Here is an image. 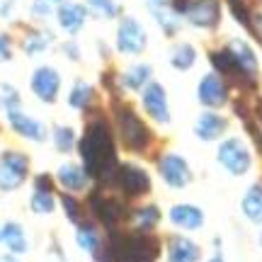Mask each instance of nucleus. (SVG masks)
<instances>
[{"mask_svg": "<svg viewBox=\"0 0 262 262\" xmlns=\"http://www.w3.org/2000/svg\"><path fill=\"white\" fill-rule=\"evenodd\" d=\"M78 150L83 158V168L88 175L97 182H114L119 160H117V146H114L112 131L104 119H95L88 124L83 139L78 141Z\"/></svg>", "mask_w": 262, "mask_h": 262, "instance_id": "nucleus-1", "label": "nucleus"}, {"mask_svg": "<svg viewBox=\"0 0 262 262\" xmlns=\"http://www.w3.org/2000/svg\"><path fill=\"white\" fill-rule=\"evenodd\" d=\"M15 10V0H0V17H10Z\"/></svg>", "mask_w": 262, "mask_h": 262, "instance_id": "nucleus-40", "label": "nucleus"}, {"mask_svg": "<svg viewBox=\"0 0 262 262\" xmlns=\"http://www.w3.org/2000/svg\"><path fill=\"white\" fill-rule=\"evenodd\" d=\"M56 180L66 192L75 194V192L88 189V180H90V175H88V170H85L83 165H78V163H63V165H58Z\"/></svg>", "mask_w": 262, "mask_h": 262, "instance_id": "nucleus-18", "label": "nucleus"}, {"mask_svg": "<svg viewBox=\"0 0 262 262\" xmlns=\"http://www.w3.org/2000/svg\"><path fill=\"white\" fill-rule=\"evenodd\" d=\"M228 5H231V10H233V15L238 22H243L248 29H253V19H250V12H248V8H245L241 0H228Z\"/></svg>", "mask_w": 262, "mask_h": 262, "instance_id": "nucleus-36", "label": "nucleus"}, {"mask_svg": "<svg viewBox=\"0 0 262 262\" xmlns=\"http://www.w3.org/2000/svg\"><path fill=\"white\" fill-rule=\"evenodd\" d=\"M257 29H260V37H262V12L257 15Z\"/></svg>", "mask_w": 262, "mask_h": 262, "instance_id": "nucleus-42", "label": "nucleus"}, {"mask_svg": "<svg viewBox=\"0 0 262 262\" xmlns=\"http://www.w3.org/2000/svg\"><path fill=\"white\" fill-rule=\"evenodd\" d=\"M114 119H117V129H119V136H122L124 146L129 150L141 153V150H146L150 146L148 126L143 124V119L131 107H117Z\"/></svg>", "mask_w": 262, "mask_h": 262, "instance_id": "nucleus-3", "label": "nucleus"}, {"mask_svg": "<svg viewBox=\"0 0 262 262\" xmlns=\"http://www.w3.org/2000/svg\"><path fill=\"white\" fill-rule=\"evenodd\" d=\"M131 224L139 233H150L156 226L160 224V209L156 204H146V206H139L131 211Z\"/></svg>", "mask_w": 262, "mask_h": 262, "instance_id": "nucleus-25", "label": "nucleus"}, {"mask_svg": "<svg viewBox=\"0 0 262 262\" xmlns=\"http://www.w3.org/2000/svg\"><path fill=\"white\" fill-rule=\"evenodd\" d=\"M29 88H32L37 100L54 104L58 100V93H61V73L51 66H39L29 78Z\"/></svg>", "mask_w": 262, "mask_h": 262, "instance_id": "nucleus-9", "label": "nucleus"}, {"mask_svg": "<svg viewBox=\"0 0 262 262\" xmlns=\"http://www.w3.org/2000/svg\"><path fill=\"white\" fill-rule=\"evenodd\" d=\"M228 51L233 54L241 73H243L248 80H253L255 75H257V56H255V51L250 49V44H245L243 39H233V41L228 44Z\"/></svg>", "mask_w": 262, "mask_h": 262, "instance_id": "nucleus-21", "label": "nucleus"}, {"mask_svg": "<svg viewBox=\"0 0 262 262\" xmlns=\"http://www.w3.org/2000/svg\"><path fill=\"white\" fill-rule=\"evenodd\" d=\"M0 243L5 245L8 253H12V255H25L29 250L27 233H25V228L17 221L3 224V228H0Z\"/></svg>", "mask_w": 262, "mask_h": 262, "instance_id": "nucleus-20", "label": "nucleus"}, {"mask_svg": "<svg viewBox=\"0 0 262 262\" xmlns=\"http://www.w3.org/2000/svg\"><path fill=\"white\" fill-rule=\"evenodd\" d=\"M63 54L68 58L78 61V58H80V49H78V44H75V41H66V44H63Z\"/></svg>", "mask_w": 262, "mask_h": 262, "instance_id": "nucleus-39", "label": "nucleus"}, {"mask_svg": "<svg viewBox=\"0 0 262 262\" xmlns=\"http://www.w3.org/2000/svg\"><path fill=\"white\" fill-rule=\"evenodd\" d=\"M194 61H196V51L192 44H178L172 49V54H170V63L178 71H189L194 66Z\"/></svg>", "mask_w": 262, "mask_h": 262, "instance_id": "nucleus-30", "label": "nucleus"}, {"mask_svg": "<svg viewBox=\"0 0 262 262\" xmlns=\"http://www.w3.org/2000/svg\"><path fill=\"white\" fill-rule=\"evenodd\" d=\"M34 189H54V180L49 175H37L34 178Z\"/></svg>", "mask_w": 262, "mask_h": 262, "instance_id": "nucleus-38", "label": "nucleus"}, {"mask_svg": "<svg viewBox=\"0 0 262 262\" xmlns=\"http://www.w3.org/2000/svg\"><path fill=\"white\" fill-rule=\"evenodd\" d=\"M141 102H143V110L153 122L158 124H170V107H168V95H165V88L156 80H150L143 90H141Z\"/></svg>", "mask_w": 262, "mask_h": 262, "instance_id": "nucleus-11", "label": "nucleus"}, {"mask_svg": "<svg viewBox=\"0 0 262 262\" xmlns=\"http://www.w3.org/2000/svg\"><path fill=\"white\" fill-rule=\"evenodd\" d=\"M260 243H262V233H260Z\"/></svg>", "mask_w": 262, "mask_h": 262, "instance_id": "nucleus-45", "label": "nucleus"}, {"mask_svg": "<svg viewBox=\"0 0 262 262\" xmlns=\"http://www.w3.org/2000/svg\"><path fill=\"white\" fill-rule=\"evenodd\" d=\"M5 117H8L10 129L15 131L17 136H22V139H27V141H34V143H44L47 141V136H49L47 124L34 119V117H29L27 112H22V107L8 112Z\"/></svg>", "mask_w": 262, "mask_h": 262, "instance_id": "nucleus-12", "label": "nucleus"}, {"mask_svg": "<svg viewBox=\"0 0 262 262\" xmlns=\"http://www.w3.org/2000/svg\"><path fill=\"white\" fill-rule=\"evenodd\" d=\"M75 243L80 245V250H85L95 262H104V243L95 224L78 221L75 224Z\"/></svg>", "mask_w": 262, "mask_h": 262, "instance_id": "nucleus-14", "label": "nucleus"}, {"mask_svg": "<svg viewBox=\"0 0 262 262\" xmlns=\"http://www.w3.org/2000/svg\"><path fill=\"white\" fill-rule=\"evenodd\" d=\"M243 214L253 221L262 224V185H253L243 196Z\"/></svg>", "mask_w": 262, "mask_h": 262, "instance_id": "nucleus-28", "label": "nucleus"}, {"mask_svg": "<svg viewBox=\"0 0 262 262\" xmlns=\"http://www.w3.org/2000/svg\"><path fill=\"white\" fill-rule=\"evenodd\" d=\"M158 172L163 182L172 189H185L192 182V170H189V163L178 153H165L160 156L158 160Z\"/></svg>", "mask_w": 262, "mask_h": 262, "instance_id": "nucleus-10", "label": "nucleus"}, {"mask_svg": "<svg viewBox=\"0 0 262 262\" xmlns=\"http://www.w3.org/2000/svg\"><path fill=\"white\" fill-rule=\"evenodd\" d=\"M196 97L204 107H221L226 102V83L219 78L216 73H209L199 80V88H196Z\"/></svg>", "mask_w": 262, "mask_h": 262, "instance_id": "nucleus-17", "label": "nucleus"}, {"mask_svg": "<svg viewBox=\"0 0 262 262\" xmlns=\"http://www.w3.org/2000/svg\"><path fill=\"white\" fill-rule=\"evenodd\" d=\"M0 262H17V260H15L12 253H10V255H0Z\"/></svg>", "mask_w": 262, "mask_h": 262, "instance_id": "nucleus-41", "label": "nucleus"}, {"mask_svg": "<svg viewBox=\"0 0 262 262\" xmlns=\"http://www.w3.org/2000/svg\"><path fill=\"white\" fill-rule=\"evenodd\" d=\"M226 126H228V124H226L224 117H219V114H214V112H204V114H199V117H196L194 134L202 141H214V139H219V136L224 134Z\"/></svg>", "mask_w": 262, "mask_h": 262, "instance_id": "nucleus-23", "label": "nucleus"}, {"mask_svg": "<svg viewBox=\"0 0 262 262\" xmlns=\"http://www.w3.org/2000/svg\"><path fill=\"white\" fill-rule=\"evenodd\" d=\"M29 175V158L19 150L0 153V192H15Z\"/></svg>", "mask_w": 262, "mask_h": 262, "instance_id": "nucleus-4", "label": "nucleus"}, {"mask_svg": "<svg viewBox=\"0 0 262 262\" xmlns=\"http://www.w3.org/2000/svg\"><path fill=\"white\" fill-rule=\"evenodd\" d=\"M160 255L158 241L148 233H117L110 231L104 245V262H156Z\"/></svg>", "mask_w": 262, "mask_h": 262, "instance_id": "nucleus-2", "label": "nucleus"}, {"mask_svg": "<svg viewBox=\"0 0 262 262\" xmlns=\"http://www.w3.org/2000/svg\"><path fill=\"white\" fill-rule=\"evenodd\" d=\"M95 100V90L90 83H85V80H75L73 88H71V93H68V107L75 110V112H85Z\"/></svg>", "mask_w": 262, "mask_h": 262, "instance_id": "nucleus-26", "label": "nucleus"}, {"mask_svg": "<svg viewBox=\"0 0 262 262\" xmlns=\"http://www.w3.org/2000/svg\"><path fill=\"white\" fill-rule=\"evenodd\" d=\"M51 44H54V34L49 29H32V32H27V37L22 41V49H25L27 56H39Z\"/></svg>", "mask_w": 262, "mask_h": 262, "instance_id": "nucleus-27", "label": "nucleus"}, {"mask_svg": "<svg viewBox=\"0 0 262 262\" xmlns=\"http://www.w3.org/2000/svg\"><path fill=\"white\" fill-rule=\"evenodd\" d=\"M114 185H119L126 196H143L150 192V178L148 172L136 165V163H124L117 168V175H114Z\"/></svg>", "mask_w": 262, "mask_h": 262, "instance_id": "nucleus-7", "label": "nucleus"}, {"mask_svg": "<svg viewBox=\"0 0 262 262\" xmlns=\"http://www.w3.org/2000/svg\"><path fill=\"white\" fill-rule=\"evenodd\" d=\"M185 15L194 27L214 29L221 19V5H219V0H192L187 3Z\"/></svg>", "mask_w": 262, "mask_h": 262, "instance_id": "nucleus-13", "label": "nucleus"}, {"mask_svg": "<svg viewBox=\"0 0 262 262\" xmlns=\"http://www.w3.org/2000/svg\"><path fill=\"white\" fill-rule=\"evenodd\" d=\"M19 107H22V97H19L17 88L10 83H0V110H3V114L19 110Z\"/></svg>", "mask_w": 262, "mask_h": 262, "instance_id": "nucleus-33", "label": "nucleus"}, {"mask_svg": "<svg viewBox=\"0 0 262 262\" xmlns=\"http://www.w3.org/2000/svg\"><path fill=\"white\" fill-rule=\"evenodd\" d=\"M88 206H90V211L93 216L104 226V228H110L114 231L117 226L122 224V219L126 216V209L119 199H114V196H107L102 192H93L90 199H88Z\"/></svg>", "mask_w": 262, "mask_h": 262, "instance_id": "nucleus-6", "label": "nucleus"}, {"mask_svg": "<svg viewBox=\"0 0 262 262\" xmlns=\"http://www.w3.org/2000/svg\"><path fill=\"white\" fill-rule=\"evenodd\" d=\"M146 8H148L150 17L158 22L160 29H163L168 37L178 34V29H180V12L172 8V3H170V0H146Z\"/></svg>", "mask_w": 262, "mask_h": 262, "instance_id": "nucleus-15", "label": "nucleus"}, {"mask_svg": "<svg viewBox=\"0 0 262 262\" xmlns=\"http://www.w3.org/2000/svg\"><path fill=\"white\" fill-rule=\"evenodd\" d=\"M56 19H58V27L63 29L66 34H78V32L85 27L88 8L80 5V3H73V0H66L63 5L58 8Z\"/></svg>", "mask_w": 262, "mask_h": 262, "instance_id": "nucleus-16", "label": "nucleus"}, {"mask_svg": "<svg viewBox=\"0 0 262 262\" xmlns=\"http://www.w3.org/2000/svg\"><path fill=\"white\" fill-rule=\"evenodd\" d=\"M148 44V34L136 17H124L117 27V51L124 56H139Z\"/></svg>", "mask_w": 262, "mask_h": 262, "instance_id": "nucleus-5", "label": "nucleus"}, {"mask_svg": "<svg viewBox=\"0 0 262 262\" xmlns=\"http://www.w3.org/2000/svg\"><path fill=\"white\" fill-rule=\"evenodd\" d=\"M150 66L148 63H136V66H129L126 71L122 73L119 83H122L124 90H131V93H139L143 90L146 85L150 83Z\"/></svg>", "mask_w": 262, "mask_h": 262, "instance_id": "nucleus-24", "label": "nucleus"}, {"mask_svg": "<svg viewBox=\"0 0 262 262\" xmlns=\"http://www.w3.org/2000/svg\"><path fill=\"white\" fill-rule=\"evenodd\" d=\"M199 245L185 235H175L168 241V262H199Z\"/></svg>", "mask_w": 262, "mask_h": 262, "instance_id": "nucleus-22", "label": "nucleus"}, {"mask_svg": "<svg viewBox=\"0 0 262 262\" xmlns=\"http://www.w3.org/2000/svg\"><path fill=\"white\" fill-rule=\"evenodd\" d=\"M61 206H63L68 221H73V224H78V221H80V204H78V199H75L71 192H66V194L61 196Z\"/></svg>", "mask_w": 262, "mask_h": 262, "instance_id": "nucleus-35", "label": "nucleus"}, {"mask_svg": "<svg viewBox=\"0 0 262 262\" xmlns=\"http://www.w3.org/2000/svg\"><path fill=\"white\" fill-rule=\"evenodd\" d=\"M51 139H54V148H56L58 153H71V150L75 148V143H78V136H75L73 126H66V124L54 126Z\"/></svg>", "mask_w": 262, "mask_h": 262, "instance_id": "nucleus-29", "label": "nucleus"}, {"mask_svg": "<svg viewBox=\"0 0 262 262\" xmlns=\"http://www.w3.org/2000/svg\"><path fill=\"white\" fill-rule=\"evenodd\" d=\"M63 3L66 0H34L32 8H29V12H32V17L47 19V17H51V15H56L58 8H61Z\"/></svg>", "mask_w": 262, "mask_h": 262, "instance_id": "nucleus-34", "label": "nucleus"}, {"mask_svg": "<svg viewBox=\"0 0 262 262\" xmlns=\"http://www.w3.org/2000/svg\"><path fill=\"white\" fill-rule=\"evenodd\" d=\"M12 58V39L10 34L0 32V61H10Z\"/></svg>", "mask_w": 262, "mask_h": 262, "instance_id": "nucleus-37", "label": "nucleus"}, {"mask_svg": "<svg viewBox=\"0 0 262 262\" xmlns=\"http://www.w3.org/2000/svg\"><path fill=\"white\" fill-rule=\"evenodd\" d=\"M170 224L180 231H196L204 224V214L194 204H175L170 209Z\"/></svg>", "mask_w": 262, "mask_h": 262, "instance_id": "nucleus-19", "label": "nucleus"}, {"mask_svg": "<svg viewBox=\"0 0 262 262\" xmlns=\"http://www.w3.org/2000/svg\"><path fill=\"white\" fill-rule=\"evenodd\" d=\"M219 163L224 165L231 175H245L250 165H253V158H250V150L245 148V143L241 139H226L221 146H219Z\"/></svg>", "mask_w": 262, "mask_h": 262, "instance_id": "nucleus-8", "label": "nucleus"}, {"mask_svg": "<svg viewBox=\"0 0 262 262\" xmlns=\"http://www.w3.org/2000/svg\"><path fill=\"white\" fill-rule=\"evenodd\" d=\"M85 8L90 15L100 19H114L119 15V3L117 0H85Z\"/></svg>", "mask_w": 262, "mask_h": 262, "instance_id": "nucleus-32", "label": "nucleus"}, {"mask_svg": "<svg viewBox=\"0 0 262 262\" xmlns=\"http://www.w3.org/2000/svg\"><path fill=\"white\" fill-rule=\"evenodd\" d=\"M209 262H224V257H221V255L216 253V255H214V257H211V260H209Z\"/></svg>", "mask_w": 262, "mask_h": 262, "instance_id": "nucleus-43", "label": "nucleus"}, {"mask_svg": "<svg viewBox=\"0 0 262 262\" xmlns=\"http://www.w3.org/2000/svg\"><path fill=\"white\" fill-rule=\"evenodd\" d=\"M29 206L34 214H51L56 209V199H54V189H34Z\"/></svg>", "mask_w": 262, "mask_h": 262, "instance_id": "nucleus-31", "label": "nucleus"}, {"mask_svg": "<svg viewBox=\"0 0 262 262\" xmlns=\"http://www.w3.org/2000/svg\"><path fill=\"white\" fill-rule=\"evenodd\" d=\"M257 117H260V124H262V102L257 104Z\"/></svg>", "mask_w": 262, "mask_h": 262, "instance_id": "nucleus-44", "label": "nucleus"}]
</instances>
